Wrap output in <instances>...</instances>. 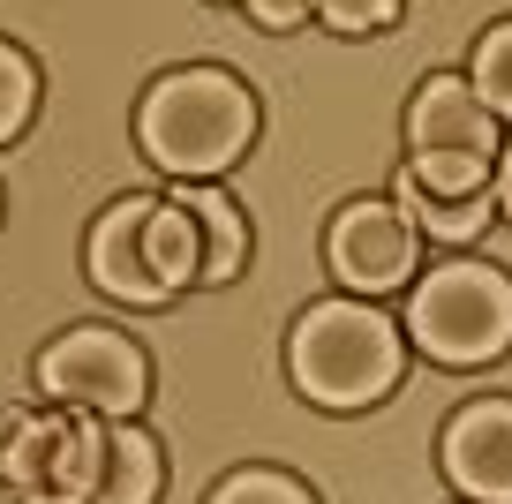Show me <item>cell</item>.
<instances>
[{
	"label": "cell",
	"instance_id": "1",
	"mask_svg": "<svg viewBox=\"0 0 512 504\" xmlns=\"http://www.w3.org/2000/svg\"><path fill=\"white\" fill-rule=\"evenodd\" d=\"M136 143L151 166L181 181H211L226 174L241 151L256 143V98L241 76L226 68H181V76L151 83L136 106Z\"/></svg>",
	"mask_w": 512,
	"mask_h": 504
},
{
	"label": "cell",
	"instance_id": "2",
	"mask_svg": "<svg viewBox=\"0 0 512 504\" xmlns=\"http://www.w3.org/2000/svg\"><path fill=\"white\" fill-rule=\"evenodd\" d=\"M287 369L317 407H377L400 384V324L362 301H317L287 339Z\"/></svg>",
	"mask_w": 512,
	"mask_h": 504
},
{
	"label": "cell",
	"instance_id": "3",
	"mask_svg": "<svg viewBox=\"0 0 512 504\" xmlns=\"http://www.w3.org/2000/svg\"><path fill=\"white\" fill-rule=\"evenodd\" d=\"M407 339L445 369H482L512 347V279L497 264H437L407 301Z\"/></svg>",
	"mask_w": 512,
	"mask_h": 504
},
{
	"label": "cell",
	"instance_id": "4",
	"mask_svg": "<svg viewBox=\"0 0 512 504\" xmlns=\"http://www.w3.org/2000/svg\"><path fill=\"white\" fill-rule=\"evenodd\" d=\"M38 392L68 414H98V422H128L151 392V369L136 339L121 331H68L38 354Z\"/></svg>",
	"mask_w": 512,
	"mask_h": 504
},
{
	"label": "cell",
	"instance_id": "5",
	"mask_svg": "<svg viewBox=\"0 0 512 504\" xmlns=\"http://www.w3.org/2000/svg\"><path fill=\"white\" fill-rule=\"evenodd\" d=\"M324 264H332V279L347 286V294H392V286L415 279L422 234H415V219H407L400 204L362 196V204H347L332 219V234H324Z\"/></svg>",
	"mask_w": 512,
	"mask_h": 504
},
{
	"label": "cell",
	"instance_id": "6",
	"mask_svg": "<svg viewBox=\"0 0 512 504\" xmlns=\"http://www.w3.org/2000/svg\"><path fill=\"white\" fill-rule=\"evenodd\" d=\"M151 204H159V196H121V204H106L91 219V241H83V271H91V286L113 294V301H128V309H159V301H174L159 286V271H151V249H144Z\"/></svg>",
	"mask_w": 512,
	"mask_h": 504
},
{
	"label": "cell",
	"instance_id": "7",
	"mask_svg": "<svg viewBox=\"0 0 512 504\" xmlns=\"http://www.w3.org/2000/svg\"><path fill=\"white\" fill-rule=\"evenodd\" d=\"M445 474L467 504H512V399H475L445 422Z\"/></svg>",
	"mask_w": 512,
	"mask_h": 504
},
{
	"label": "cell",
	"instance_id": "8",
	"mask_svg": "<svg viewBox=\"0 0 512 504\" xmlns=\"http://www.w3.org/2000/svg\"><path fill=\"white\" fill-rule=\"evenodd\" d=\"M407 151H460V158H497V113L475 98L467 76H430L407 106Z\"/></svg>",
	"mask_w": 512,
	"mask_h": 504
},
{
	"label": "cell",
	"instance_id": "9",
	"mask_svg": "<svg viewBox=\"0 0 512 504\" xmlns=\"http://www.w3.org/2000/svg\"><path fill=\"white\" fill-rule=\"evenodd\" d=\"M68 422L76 414H0V482L16 497H53V467H61V444H68Z\"/></svg>",
	"mask_w": 512,
	"mask_h": 504
},
{
	"label": "cell",
	"instance_id": "10",
	"mask_svg": "<svg viewBox=\"0 0 512 504\" xmlns=\"http://www.w3.org/2000/svg\"><path fill=\"white\" fill-rule=\"evenodd\" d=\"M166 196L189 211L196 249H204V271H196V286H226V279H241V264H249V219H241L234 196L211 189V181H189V189H166Z\"/></svg>",
	"mask_w": 512,
	"mask_h": 504
},
{
	"label": "cell",
	"instance_id": "11",
	"mask_svg": "<svg viewBox=\"0 0 512 504\" xmlns=\"http://www.w3.org/2000/svg\"><path fill=\"white\" fill-rule=\"evenodd\" d=\"M166 482V459H159V437L136 422H106L98 437V482H91V504H151Z\"/></svg>",
	"mask_w": 512,
	"mask_h": 504
},
{
	"label": "cell",
	"instance_id": "12",
	"mask_svg": "<svg viewBox=\"0 0 512 504\" xmlns=\"http://www.w3.org/2000/svg\"><path fill=\"white\" fill-rule=\"evenodd\" d=\"M144 249H151V271H159V286H166V294L196 286V271H204V249H196V226H189V211H181L174 196H159V204H151Z\"/></svg>",
	"mask_w": 512,
	"mask_h": 504
},
{
	"label": "cell",
	"instance_id": "13",
	"mask_svg": "<svg viewBox=\"0 0 512 504\" xmlns=\"http://www.w3.org/2000/svg\"><path fill=\"white\" fill-rule=\"evenodd\" d=\"M392 189H400L415 234H437V241H475L482 226H490V204H497V196H430L415 174H400Z\"/></svg>",
	"mask_w": 512,
	"mask_h": 504
},
{
	"label": "cell",
	"instance_id": "14",
	"mask_svg": "<svg viewBox=\"0 0 512 504\" xmlns=\"http://www.w3.org/2000/svg\"><path fill=\"white\" fill-rule=\"evenodd\" d=\"M400 174H415L430 196H490L497 158H460V151H407Z\"/></svg>",
	"mask_w": 512,
	"mask_h": 504
},
{
	"label": "cell",
	"instance_id": "15",
	"mask_svg": "<svg viewBox=\"0 0 512 504\" xmlns=\"http://www.w3.org/2000/svg\"><path fill=\"white\" fill-rule=\"evenodd\" d=\"M467 83H475V98L497 113V121H512V23H497V31L475 46V68H467Z\"/></svg>",
	"mask_w": 512,
	"mask_h": 504
},
{
	"label": "cell",
	"instance_id": "16",
	"mask_svg": "<svg viewBox=\"0 0 512 504\" xmlns=\"http://www.w3.org/2000/svg\"><path fill=\"white\" fill-rule=\"evenodd\" d=\"M204 504H317L294 474H272V467H241V474H226L219 489H211Z\"/></svg>",
	"mask_w": 512,
	"mask_h": 504
},
{
	"label": "cell",
	"instance_id": "17",
	"mask_svg": "<svg viewBox=\"0 0 512 504\" xmlns=\"http://www.w3.org/2000/svg\"><path fill=\"white\" fill-rule=\"evenodd\" d=\"M31 106H38V68L23 61V53L8 46V38H0V143H8V136H23Z\"/></svg>",
	"mask_w": 512,
	"mask_h": 504
},
{
	"label": "cell",
	"instance_id": "18",
	"mask_svg": "<svg viewBox=\"0 0 512 504\" xmlns=\"http://www.w3.org/2000/svg\"><path fill=\"white\" fill-rule=\"evenodd\" d=\"M392 8L400 0H317V23H332V31H377V23H392Z\"/></svg>",
	"mask_w": 512,
	"mask_h": 504
},
{
	"label": "cell",
	"instance_id": "19",
	"mask_svg": "<svg viewBox=\"0 0 512 504\" xmlns=\"http://www.w3.org/2000/svg\"><path fill=\"white\" fill-rule=\"evenodd\" d=\"M241 8H249V16L264 23V31H294V23H309V16H317V0H241Z\"/></svg>",
	"mask_w": 512,
	"mask_h": 504
},
{
	"label": "cell",
	"instance_id": "20",
	"mask_svg": "<svg viewBox=\"0 0 512 504\" xmlns=\"http://www.w3.org/2000/svg\"><path fill=\"white\" fill-rule=\"evenodd\" d=\"M490 196H497V204H505V219H512V143H505V151H497V181H490Z\"/></svg>",
	"mask_w": 512,
	"mask_h": 504
},
{
	"label": "cell",
	"instance_id": "21",
	"mask_svg": "<svg viewBox=\"0 0 512 504\" xmlns=\"http://www.w3.org/2000/svg\"><path fill=\"white\" fill-rule=\"evenodd\" d=\"M23 504H76V497H23Z\"/></svg>",
	"mask_w": 512,
	"mask_h": 504
}]
</instances>
